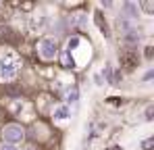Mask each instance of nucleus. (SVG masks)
Here are the masks:
<instances>
[{
    "label": "nucleus",
    "instance_id": "obj_1",
    "mask_svg": "<svg viewBox=\"0 0 154 150\" xmlns=\"http://www.w3.org/2000/svg\"><path fill=\"white\" fill-rule=\"evenodd\" d=\"M21 69V61L13 50L0 52V81H13Z\"/></svg>",
    "mask_w": 154,
    "mask_h": 150
},
{
    "label": "nucleus",
    "instance_id": "obj_2",
    "mask_svg": "<svg viewBox=\"0 0 154 150\" xmlns=\"http://www.w3.org/2000/svg\"><path fill=\"white\" fill-rule=\"evenodd\" d=\"M2 138H4V142H6V144L15 146V144L23 142V138H25V131H23V127H21V125L11 123V125H6V127L2 129Z\"/></svg>",
    "mask_w": 154,
    "mask_h": 150
},
{
    "label": "nucleus",
    "instance_id": "obj_3",
    "mask_svg": "<svg viewBox=\"0 0 154 150\" xmlns=\"http://www.w3.org/2000/svg\"><path fill=\"white\" fill-rule=\"evenodd\" d=\"M38 52H40V56H42L44 61L56 58V54H58V44H56V40H54V38H44V40L40 42V46H38Z\"/></svg>",
    "mask_w": 154,
    "mask_h": 150
},
{
    "label": "nucleus",
    "instance_id": "obj_4",
    "mask_svg": "<svg viewBox=\"0 0 154 150\" xmlns=\"http://www.w3.org/2000/svg\"><path fill=\"white\" fill-rule=\"evenodd\" d=\"M69 117H71V106H67V104H58V106H54V111H52V119H54L56 123H65Z\"/></svg>",
    "mask_w": 154,
    "mask_h": 150
},
{
    "label": "nucleus",
    "instance_id": "obj_5",
    "mask_svg": "<svg viewBox=\"0 0 154 150\" xmlns=\"http://www.w3.org/2000/svg\"><path fill=\"white\" fill-rule=\"evenodd\" d=\"M79 44H81V38H79V36H73V38L69 40V44H67V54H71L75 48H79Z\"/></svg>",
    "mask_w": 154,
    "mask_h": 150
},
{
    "label": "nucleus",
    "instance_id": "obj_6",
    "mask_svg": "<svg viewBox=\"0 0 154 150\" xmlns=\"http://www.w3.org/2000/svg\"><path fill=\"white\" fill-rule=\"evenodd\" d=\"M77 96H79V94H77V88H71V90L67 92V106H69L71 102H75Z\"/></svg>",
    "mask_w": 154,
    "mask_h": 150
},
{
    "label": "nucleus",
    "instance_id": "obj_7",
    "mask_svg": "<svg viewBox=\"0 0 154 150\" xmlns=\"http://www.w3.org/2000/svg\"><path fill=\"white\" fill-rule=\"evenodd\" d=\"M125 13H127V15H131V17H133V15H135V11H133V4H125Z\"/></svg>",
    "mask_w": 154,
    "mask_h": 150
},
{
    "label": "nucleus",
    "instance_id": "obj_8",
    "mask_svg": "<svg viewBox=\"0 0 154 150\" xmlns=\"http://www.w3.org/2000/svg\"><path fill=\"white\" fill-rule=\"evenodd\" d=\"M0 150H19V148H17V146H11V144H2Z\"/></svg>",
    "mask_w": 154,
    "mask_h": 150
},
{
    "label": "nucleus",
    "instance_id": "obj_9",
    "mask_svg": "<svg viewBox=\"0 0 154 150\" xmlns=\"http://www.w3.org/2000/svg\"><path fill=\"white\" fill-rule=\"evenodd\" d=\"M29 150H33V148H29Z\"/></svg>",
    "mask_w": 154,
    "mask_h": 150
}]
</instances>
